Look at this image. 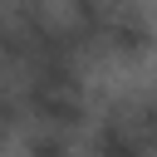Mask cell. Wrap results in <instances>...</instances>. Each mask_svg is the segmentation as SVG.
Instances as JSON below:
<instances>
[{
	"mask_svg": "<svg viewBox=\"0 0 157 157\" xmlns=\"http://www.w3.org/2000/svg\"><path fill=\"white\" fill-rule=\"evenodd\" d=\"M98 54L118 59V64H137L157 54V25L147 15V5L137 0H108V15L98 25Z\"/></svg>",
	"mask_w": 157,
	"mask_h": 157,
	"instance_id": "6da1fadb",
	"label": "cell"
},
{
	"mask_svg": "<svg viewBox=\"0 0 157 157\" xmlns=\"http://www.w3.org/2000/svg\"><path fill=\"white\" fill-rule=\"evenodd\" d=\"M83 157H157L137 132H128L123 123H113V118H98V128L88 132V147H83Z\"/></svg>",
	"mask_w": 157,
	"mask_h": 157,
	"instance_id": "7a4b0ae2",
	"label": "cell"
}]
</instances>
